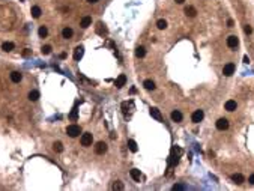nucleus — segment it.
<instances>
[{"label":"nucleus","instance_id":"nucleus-13","mask_svg":"<svg viewBox=\"0 0 254 191\" xmlns=\"http://www.w3.org/2000/svg\"><path fill=\"white\" fill-rule=\"evenodd\" d=\"M150 116L153 117V119H156L161 122L163 121V116H161V111H159L158 108H150Z\"/></svg>","mask_w":254,"mask_h":191},{"label":"nucleus","instance_id":"nucleus-27","mask_svg":"<svg viewBox=\"0 0 254 191\" xmlns=\"http://www.w3.org/2000/svg\"><path fill=\"white\" fill-rule=\"evenodd\" d=\"M53 149H54L56 152H62V150H63V144H62V142H56L54 144H53Z\"/></svg>","mask_w":254,"mask_h":191},{"label":"nucleus","instance_id":"nucleus-6","mask_svg":"<svg viewBox=\"0 0 254 191\" xmlns=\"http://www.w3.org/2000/svg\"><path fill=\"white\" fill-rule=\"evenodd\" d=\"M233 72H235V63H227V65H224V68H223V74H224L226 77L233 75Z\"/></svg>","mask_w":254,"mask_h":191},{"label":"nucleus","instance_id":"nucleus-35","mask_svg":"<svg viewBox=\"0 0 254 191\" xmlns=\"http://www.w3.org/2000/svg\"><path fill=\"white\" fill-rule=\"evenodd\" d=\"M122 108H123V111L126 113V111H128V110H126V108H128V104H126V102H123V104H122Z\"/></svg>","mask_w":254,"mask_h":191},{"label":"nucleus","instance_id":"nucleus-18","mask_svg":"<svg viewBox=\"0 0 254 191\" xmlns=\"http://www.w3.org/2000/svg\"><path fill=\"white\" fill-rule=\"evenodd\" d=\"M129 175H131V177H132L135 182H140V170L132 169V170H129Z\"/></svg>","mask_w":254,"mask_h":191},{"label":"nucleus","instance_id":"nucleus-7","mask_svg":"<svg viewBox=\"0 0 254 191\" xmlns=\"http://www.w3.org/2000/svg\"><path fill=\"white\" fill-rule=\"evenodd\" d=\"M217 128H218L219 131L227 129V128H229V121H227L226 117H221V119H218V121H217Z\"/></svg>","mask_w":254,"mask_h":191},{"label":"nucleus","instance_id":"nucleus-11","mask_svg":"<svg viewBox=\"0 0 254 191\" xmlns=\"http://www.w3.org/2000/svg\"><path fill=\"white\" fill-rule=\"evenodd\" d=\"M96 33L101 35V36H105L107 33H108V30H107V27H105L102 23H98V24H96Z\"/></svg>","mask_w":254,"mask_h":191},{"label":"nucleus","instance_id":"nucleus-24","mask_svg":"<svg viewBox=\"0 0 254 191\" xmlns=\"http://www.w3.org/2000/svg\"><path fill=\"white\" fill-rule=\"evenodd\" d=\"M128 149L131 150V152H137V149H138L137 143L134 140H128Z\"/></svg>","mask_w":254,"mask_h":191},{"label":"nucleus","instance_id":"nucleus-32","mask_svg":"<svg viewBox=\"0 0 254 191\" xmlns=\"http://www.w3.org/2000/svg\"><path fill=\"white\" fill-rule=\"evenodd\" d=\"M173 190H185V185H180V184H176V185H173Z\"/></svg>","mask_w":254,"mask_h":191},{"label":"nucleus","instance_id":"nucleus-38","mask_svg":"<svg viewBox=\"0 0 254 191\" xmlns=\"http://www.w3.org/2000/svg\"><path fill=\"white\" fill-rule=\"evenodd\" d=\"M175 2H176V3H177V5H182V3H184V2H185V0H175Z\"/></svg>","mask_w":254,"mask_h":191},{"label":"nucleus","instance_id":"nucleus-3","mask_svg":"<svg viewBox=\"0 0 254 191\" xmlns=\"http://www.w3.org/2000/svg\"><path fill=\"white\" fill-rule=\"evenodd\" d=\"M203 117H205L203 110H196L194 113H192V116H191V121L194 122V123H200V122L203 121Z\"/></svg>","mask_w":254,"mask_h":191},{"label":"nucleus","instance_id":"nucleus-31","mask_svg":"<svg viewBox=\"0 0 254 191\" xmlns=\"http://www.w3.org/2000/svg\"><path fill=\"white\" fill-rule=\"evenodd\" d=\"M69 117H71L72 121H75V119H77V107H74V108H72V111H71Z\"/></svg>","mask_w":254,"mask_h":191},{"label":"nucleus","instance_id":"nucleus-12","mask_svg":"<svg viewBox=\"0 0 254 191\" xmlns=\"http://www.w3.org/2000/svg\"><path fill=\"white\" fill-rule=\"evenodd\" d=\"M185 14H186V17L194 18V17L197 15V11H196L194 6H186V8H185Z\"/></svg>","mask_w":254,"mask_h":191},{"label":"nucleus","instance_id":"nucleus-22","mask_svg":"<svg viewBox=\"0 0 254 191\" xmlns=\"http://www.w3.org/2000/svg\"><path fill=\"white\" fill-rule=\"evenodd\" d=\"M143 86H144L146 90H153V89H155V83H153L152 80H144Z\"/></svg>","mask_w":254,"mask_h":191},{"label":"nucleus","instance_id":"nucleus-19","mask_svg":"<svg viewBox=\"0 0 254 191\" xmlns=\"http://www.w3.org/2000/svg\"><path fill=\"white\" fill-rule=\"evenodd\" d=\"M72 35H74V32H72V29H69V27H65V29L62 30V36H63L65 39L72 38Z\"/></svg>","mask_w":254,"mask_h":191},{"label":"nucleus","instance_id":"nucleus-9","mask_svg":"<svg viewBox=\"0 0 254 191\" xmlns=\"http://www.w3.org/2000/svg\"><path fill=\"white\" fill-rule=\"evenodd\" d=\"M83 54H84V47H83V45L75 47V50H74V59H75V60H80V59L83 57Z\"/></svg>","mask_w":254,"mask_h":191},{"label":"nucleus","instance_id":"nucleus-2","mask_svg":"<svg viewBox=\"0 0 254 191\" xmlns=\"http://www.w3.org/2000/svg\"><path fill=\"white\" fill-rule=\"evenodd\" d=\"M66 133H68L69 137H78L80 134H81V128L74 123V125H69V127L66 128Z\"/></svg>","mask_w":254,"mask_h":191},{"label":"nucleus","instance_id":"nucleus-1","mask_svg":"<svg viewBox=\"0 0 254 191\" xmlns=\"http://www.w3.org/2000/svg\"><path fill=\"white\" fill-rule=\"evenodd\" d=\"M92 142H93V137H92L90 133H84V134H81V137H80V143H81V146H84V148L92 146Z\"/></svg>","mask_w":254,"mask_h":191},{"label":"nucleus","instance_id":"nucleus-16","mask_svg":"<svg viewBox=\"0 0 254 191\" xmlns=\"http://www.w3.org/2000/svg\"><path fill=\"white\" fill-rule=\"evenodd\" d=\"M90 24H92V17H83V18H81V23H80V26H81L83 29H87Z\"/></svg>","mask_w":254,"mask_h":191},{"label":"nucleus","instance_id":"nucleus-10","mask_svg":"<svg viewBox=\"0 0 254 191\" xmlns=\"http://www.w3.org/2000/svg\"><path fill=\"white\" fill-rule=\"evenodd\" d=\"M114 84H116V87H123L125 84H126V75L125 74H120L117 78H116V81H114Z\"/></svg>","mask_w":254,"mask_h":191},{"label":"nucleus","instance_id":"nucleus-15","mask_svg":"<svg viewBox=\"0 0 254 191\" xmlns=\"http://www.w3.org/2000/svg\"><path fill=\"white\" fill-rule=\"evenodd\" d=\"M182 113H180L179 110H175V111H171V121L173 122H180L182 121Z\"/></svg>","mask_w":254,"mask_h":191},{"label":"nucleus","instance_id":"nucleus-20","mask_svg":"<svg viewBox=\"0 0 254 191\" xmlns=\"http://www.w3.org/2000/svg\"><path fill=\"white\" fill-rule=\"evenodd\" d=\"M41 14H42V11H41L39 6H33V8H32V17L33 18H39V17H41Z\"/></svg>","mask_w":254,"mask_h":191},{"label":"nucleus","instance_id":"nucleus-4","mask_svg":"<svg viewBox=\"0 0 254 191\" xmlns=\"http://www.w3.org/2000/svg\"><path fill=\"white\" fill-rule=\"evenodd\" d=\"M107 152V144L104 142H98L95 144V154L96 155H104Z\"/></svg>","mask_w":254,"mask_h":191},{"label":"nucleus","instance_id":"nucleus-23","mask_svg":"<svg viewBox=\"0 0 254 191\" xmlns=\"http://www.w3.org/2000/svg\"><path fill=\"white\" fill-rule=\"evenodd\" d=\"M2 50L3 51H12L14 50V44L12 42H3L2 44Z\"/></svg>","mask_w":254,"mask_h":191},{"label":"nucleus","instance_id":"nucleus-30","mask_svg":"<svg viewBox=\"0 0 254 191\" xmlns=\"http://www.w3.org/2000/svg\"><path fill=\"white\" fill-rule=\"evenodd\" d=\"M41 51H42V54H50V53H51V47H50V45H44V47L41 48Z\"/></svg>","mask_w":254,"mask_h":191},{"label":"nucleus","instance_id":"nucleus-29","mask_svg":"<svg viewBox=\"0 0 254 191\" xmlns=\"http://www.w3.org/2000/svg\"><path fill=\"white\" fill-rule=\"evenodd\" d=\"M113 190H114V191H120V190H123V184L120 182V181H116L114 184H113Z\"/></svg>","mask_w":254,"mask_h":191},{"label":"nucleus","instance_id":"nucleus-21","mask_svg":"<svg viewBox=\"0 0 254 191\" xmlns=\"http://www.w3.org/2000/svg\"><path fill=\"white\" fill-rule=\"evenodd\" d=\"M135 56L140 57V59H143L146 56V48L144 47H137L135 48Z\"/></svg>","mask_w":254,"mask_h":191},{"label":"nucleus","instance_id":"nucleus-25","mask_svg":"<svg viewBox=\"0 0 254 191\" xmlns=\"http://www.w3.org/2000/svg\"><path fill=\"white\" fill-rule=\"evenodd\" d=\"M29 100L30 101H38L39 100V92L38 90H32L29 93Z\"/></svg>","mask_w":254,"mask_h":191},{"label":"nucleus","instance_id":"nucleus-33","mask_svg":"<svg viewBox=\"0 0 254 191\" xmlns=\"http://www.w3.org/2000/svg\"><path fill=\"white\" fill-rule=\"evenodd\" d=\"M244 30H245V33H248V35H250V33H251V32H253V29H251V26H248V24H247V26H245V29H244Z\"/></svg>","mask_w":254,"mask_h":191},{"label":"nucleus","instance_id":"nucleus-34","mask_svg":"<svg viewBox=\"0 0 254 191\" xmlns=\"http://www.w3.org/2000/svg\"><path fill=\"white\" fill-rule=\"evenodd\" d=\"M248 182L251 184V185H254V173H253V175L250 176V179H248Z\"/></svg>","mask_w":254,"mask_h":191},{"label":"nucleus","instance_id":"nucleus-5","mask_svg":"<svg viewBox=\"0 0 254 191\" xmlns=\"http://www.w3.org/2000/svg\"><path fill=\"white\" fill-rule=\"evenodd\" d=\"M238 45H239V39H238V36L232 35V36L227 38V47H229V48H236Z\"/></svg>","mask_w":254,"mask_h":191},{"label":"nucleus","instance_id":"nucleus-8","mask_svg":"<svg viewBox=\"0 0 254 191\" xmlns=\"http://www.w3.org/2000/svg\"><path fill=\"white\" fill-rule=\"evenodd\" d=\"M236 107H238V104H236L235 100H229V101H226V104H224V108L227 111H235Z\"/></svg>","mask_w":254,"mask_h":191},{"label":"nucleus","instance_id":"nucleus-14","mask_svg":"<svg viewBox=\"0 0 254 191\" xmlns=\"http://www.w3.org/2000/svg\"><path fill=\"white\" fill-rule=\"evenodd\" d=\"M232 181L235 182V184H238V185H240V184H244V176L240 175V173H235V175H232Z\"/></svg>","mask_w":254,"mask_h":191},{"label":"nucleus","instance_id":"nucleus-39","mask_svg":"<svg viewBox=\"0 0 254 191\" xmlns=\"http://www.w3.org/2000/svg\"><path fill=\"white\" fill-rule=\"evenodd\" d=\"M89 3H96V2H99V0H87Z\"/></svg>","mask_w":254,"mask_h":191},{"label":"nucleus","instance_id":"nucleus-28","mask_svg":"<svg viewBox=\"0 0 254 191\" xmlns=\"http://www.w3.org/2000/svg\"><path fill=\"white\" fill-rule=\"evenodd\" d=\"M47 35H48V29H47L45 26H41V27H39V36H41V38H45Z\"/></svg>","mask_w":254,"mask_h":191},{"label":"nucleus","instance_id":"nucleus-26","mask_svg":"<svg viewBox=\"0 0 254 191\" xmlns=\"http://www.w3.org/2000/svg\"><path fill=\"white\" fill-rule=\"evenodd\" d=\"M156 27H158L159 30L167 29V21H165V20H163V18H161V20H158V21H156Z\"/></svg>","mask_w":254,"mask_h":191},{"label":"nucleus","instance_id":"nucleus-36","mask_svg":"<svg viewBox=\"0 0 254 191\" xmlns=\"http://www.w3.org/2000/svg\"><path fill=\"white\" fill-rule=\"evenodd\" d=\"M233 24H235V23H233V20H229V21H227V26H229V27H233Z\"/></svg>","mask_w":254,"mask_h":191},{"label":"nucleus","instance_id":"nucleus-17","mask_svg":"<svg viewBox=\"0 0 254 191\" xmlns=\"http://www.w3.org/2000/svg\"><path fill=\"white\" fill-rule=\"evenodd\" d=\"M21 78H23V75L20 74V72H17V71L11 72V80L14 81V83H20V81H21Z\"/></svg>","mask_w":254,"mask_h":191},{"label":"nucleus","instance_id":"nucleus-37","mask_svg":"<svg viewBox=\"0 0 254 191\" xmlns=\"http://www.w3.org/2000/svg\"><path fill=\"white\" fill-rule=\"evenodd\" d=\"M250 62V59H248V56H244V63H248Z\"/></svg>","mask_w":254,"mask_h":191}]
</instances>
